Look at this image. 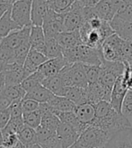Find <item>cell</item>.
<instances>
[{
  "label": "cell",
  "instance_id": "1",
  "mask_svg": "<svg viewBox=\"0 0 132 148\" xmlns=\"http://www.w3.org/2000/svg\"><path fill=\"white\" fill-rule=\"evenodd\" d=\"M62 56L69 64L81 63L90 66H102L104 60L102 48L81 45L70 49H62Z\"/></svg>",
  "mask_w": 132,
  "mask_h": 148
},
{
  "label": "cell",
  "instance_id": "2",
  "mask_svg": "<svg viewBox=\"0 0 132 148\" xmlns=\"http://www.w3.org/2000/svg\"><path fill=\"white\" fill-rule=\"evenodd\" d=\"M113 134L95 125H89L70 148H104Z\"/></svg>",
  "mask_w": 132,
  "mask_h": 148
},
{
  "label": "cell",
  "instance_id": "3",
  "mask_svg": "<svg viewBox=\"0 0 132 148\" xmlns=\"http://www.w3.org/2000/svg\"><path fill=\"white\" fill-rule=\"evenodd\" d=\"M92 125L100 127L106 132L111 134H114L119 130L125 129V128L131 127L129 120L126 118L122 113L116 111L114 108L100 118H95Z\"/></svg>",
  "mask_w": 132,
  "mask_h": 148
},
{
  "label": "cell",
  "instance_id": "4",
  "mask_svg": "<svg viewBox=\"0 0 132 148\" xmlns=\"http://www.w3.org/2000/svg\"><path fill=\"white\" fill-rule=\"evenodd\" d=\"M84 5L79 1H75L65 12H64V32L78 30L84 24Z\"/></svg>",
  "mask_w": 132,
  "mask_h": 148
},
{
  "label": "cell",
  "instance_id": "5",
  "mask_svg": "<svg viewBox=\"0 0 132 148\" xmlns=\"http://www.w3.org/2000/svg\"><path fill=\"white\" fill-rule=\"evenodd\" d=\"M33 0H17L11 5V16L15 23L23 28L32 25L31 9Z\"/></svg>",
  "mask_w": 132,
  "mask_h": 148
},
{
  "label": "cell",
  "instance_id": "6",
  "mask_svg": "<svg viewBox=\"0 0 132 148\" xmlns=\"http://www.w3.org/2000/svg\"><path fill=\"white\" fill-rule=\"evenodd\" d=\"M128 5L122 0H100L93 8L98 17L110 22L118 13L123 10Z\"/></svg>",
  "mask_w": 132,
  "mask_h": 148
},
{
  "label": "cell",
  "instance_id": "7",
  "mask_svg": "<svg viewBox=\"0 0 132 148\" xmlns=\"http://www.w3.org/2000/svg\"><path fill=\"white\" fill-rule=\"evenodd\" d=\"M124 40L117 34L109 36L102 45V52L104 60L107 61H121V49Z\"/></svg>",
  "mask_w": 132,
  "mask_h": 148
},
{
  "label": "cell",
  "instance_id": "8",
  "mask_svg": "<svg viewBox=\"0 0 132 148\" xmlns=\"http://www.w3.org/2000/svg\"><path fill=\"white\" fill-rule=\"evenodd\" d=\"M42 27L45 38L56 37L57 35L64 32V14L49 9L43 18Z\"/></svg>",
  "mask_w": 132,
  "mask_h": 148
},
{
  "label": "cell",
  "instance_id": "9",
  "mask_svg": "<svg viewBox=\"0 0 132 148\" xmlns=\"http://www.w3.org/2000/svg\"><path fill=\"white\" fill-rule=\"evenodd\" d=\"M31 27L32 25H30V27H24L23 28H19L11 32L7 36H5L0 41V45L14 50L16 52L24 44L30 43Z\"/></svg>",
  "mask_w": 132,
  "mask_h": 148
},
{
  "label": "cell",
  "instance_id": "10",
  "mask_svg": "<svg viewBox=\"0 0 132 148\" xmlns=\"http://www.w3.org/2000/svg\"><path fill=\"white\" fill-rule=\"evenodd\" d=\"M79 31L83 45L94 48H102V45L105 39L100 32V29L91 28L88 22L85 21L80 27Z\"/></svg>",
  "mask_w": 132,
  "mask_h": 148
},
{
  "label": "cell",
  "instance_id": "11",
  "mask_svg": "<svg viewBox=\"0 0 132 148\" xmlns=\"http://www.w3.org/2000/svg\"><path fill=\"white\" fill-rule=\"evenodd\" d=\"M68 64L69 63L64 57V56H62L59 57H56V58L48 59L46 62H45L43 65L39 66L37 71L42 75L43 79H45L47 77L58 75Z\"/></svg>",
  "mask_w": 132,
  "mask_h": 148
},
{
  "label": "cell",
  "instance_id": "12",
  "mask_svg": "<svg viewBox=\"0 0 132 148\" xmlns=\"http://www.w3.org/2000/svg\"><path fill=\"white\" fill-rule=\"evenodd\" d=\"M5 77V86L21 85L26 78L27 75L24 69V66L17 63H7L5 69L3 72Z\"/></svg>",
  "mask_w": 132,
  "mask_h": 148
},
{
  "label": "cell",
  "instance_id": "13",
  "mask_svg": "<svg viewBox=\"0 0 132 148\" xmlns=\"http://www.w3.org/2000/svg\"><path fill=\"white\" fill-rule=\"evenodd\" d=\"M129 91L128 86H126V84L123 79V75L118 76L117 79L114 86L112 88L111 92V97H110V105L111 106L115 109L116 111L121 113L122 105L125 99V96Z\"/></svg>",
  "mask_w": 132,
  "mask_h": 148
},
{
  "label": "cell",
  "instance_id": "14",
  "mask_svg": "<svg viewBox=\"0 0 132 148\" xmlns=\"http://www.w3.org/2000/svg\"><path fill=\"white\" fill-rule=\"evenodd\" d=\"M104 148H132V127L115 133Z\"/></svg>",
  "mask_w": 132,
  "mask_h": 148
},
{
  "label": "cell",
  "instance_id": "15",
  "mask_svg": "<svg viewBox=\"0 0 132 148\" xmlns=\"http://www.w3.org/2000/svg\"><path fill=\"white\" fill-rule=\"evenodd\" d=\"M56 134L64 148H70L75 144L80 136V134L73 127L62 122L56 130Z\"/></svg>",
  "mask_w": 132,
  "mask_h": 148
},
{
  "label": "cell",
  "instance_id": "16",
  "mask_svg": "<svg viewBox=\"0 0 132 148\" xmlns=\"http://www.w3.org/2000/svg\"><path fill=\"white\" fill-rule=\"evenodd\" d=\"M49 58L40 51H37L34 48H31L29 53L24 63V69L26 71L27 76L36 72L39 66L46 62Z\"/></svg>",
  "mask_w": 132,
  "mask_h": 148
},
{
  "label": "cell",
  "instance_id": "17",
  "mask_svg": "<svg viewBox=\"0 0 132 148\" xmlns=\"http://www.w3.org/2000/svg\"><path fill=\"white\" fill-rule=\"evenodd\" d=\"M74 113L78 119L85 125H91L95 120L96 116V107L95 104L88 101L83 104L76 106Z\"/></svg>",
  "mask_w": 132,
  "mask_h": 148
},
{
  "label": "cell",
  "instance_id": "18",
  "mask_svg": "<svg viewBox=\"0 0 132 148\" xmlns=\"http://www.w3.org/2000/svg\"><path fill=\"white\" fill-rule=\"evenodd\" d=\"M87 93L89 101L95 105L100 101H110L111 92L105 89L99 82L89 84L87 86Z\"/></svg>",
  "mask_w": 132,
  "mask_h": 148
},
{
  "label": "cell",
  "instance_id": "19",
  "mask_svg": "<svg viewBox=\"0 0 132 148\" xmlns=\"http://www.w3.org/2000/svg\"><path fill=\"white\" fill-rule=\"evenodd\" d=\"M55 38L62 49H70L83 45L80 36L79 29L70 32H62L56 36Z\"/></svg>",
  "mask_w": 132,
  "mask_h": 148
},
{
  "label": "cell",
  "instance_id": "20",
  "mask_svg": "<svg viewBox=\"0 0 132 148\" xmlns=\"http://www.w3.org/2000/svg\"><path fill=\"white\" fill-rule=\"evenodd\" d=\"M110 24L115 34L119 37L126 41H132V22L125 21L118 16H115Z\"/></svg>",
  "mask_w": 132,
  "mask_h": 148
},
{
  "label": "cell",
  "instance_id": "21",
  "mask_svg": "<svg viewBox=\"0 0 132 148\" xmlns=\"http://www.w3.org/2000/svg\"><path fill=\"white\" fill-rule=\"evenodd\" d=\"M49 10L46 0H33L31 9L32 25H43V18Z\"/></svg>",
  "mask_w": 132,
  "mask_h": 148
},
{
  "label": "cell",
  "instance_id": "22",
  "mask_svg": "<svg viewBox=\"0 0 132 148\" xmlns=\"http://www.w3.org/2000/svg\"><path fill=\"white\" fill-rule=\"evenodd\" d=\"M61 96H64L69 100H71L72 103H74L75 106L89 101L87 88H81L77 86H65Z\"/></svg>",
  "mask_w": 132,
  "mask_h": 148
},
{
  "label": "cell",
  "instance_id": "23",
  "mask_svg": "<svg viewBox=\"0 0 132 148\" xmlns=\"http://www.w3.org/2000/svg\"><path fill=\"white\" fill-rule=\"evenodd\" d=\"M30 44L31 48H34L40 52H43L45 44V35L43 27L41 25H32L30 32Z\"/></svg>",
  "mask_w": 132,
  "mask_h": 148
},
{
  "label": "cell",
  "instance_id": "24",
  "mask_svg": "<svg viewBox=\"0 0 132 148\" xmlns=\"http://www.w3.org/2000/svg\"><path fill=\"white\" fill-rule=\"evenodd\" d=\"M56 112H74L76 107L74 103L64 96L53 95L47 102Z\"/></svg>",
  "mask_w": 132,
  "mask_h": 148
},
{
  "label": "cell",
  "instance_id": "25",
  "mask_svg": "<svg viewBox=\"0 0 132 148\" xmlns=\"http://www.w3.org/2000/svg\"><path fill=\"white\" fill-rule=\"evenodd\" d=\"M54 113L59 117L62 123L71 125L80 134L88 127V125H85L78 119V117L76 116V114H75L74 112H56V111H54Z\"/></svg>",
  "mask_w": 132,
  "mask_h": 148
},
{
  "label": "cell",
  "instance_id": "26",
  "mask_svg": "<svg viewBox=\"0 0 132 148\" xmlns=\"http://www.w3.org/2000/svg\"><path fill=\"white\" fill-rule=\"evenodd\" d=\"M20 27L15 23L11 16V10L9 9L5 14L0 18V41L5 36H7L11 32Z\"/></svg>",
  "mask_w": 132,
  "mask_h": 148
},
{
  "label": "cell",
  "instance_id": "27",
  "mask_svg": "<svg viewBox=\"0 0 132 148\" xmlns=\"http://www.w3.org/2000/svg\"><path fill=\"white\" fill-rule=\"evenodd\" d=\"M17 136H18L19 141L26 148H29L35 144H38V142H37L36 130L26 125H24L20 129V131L18 132Z\"/></svg>",
  "mask_w": 132,
  "mask_h": 148
},
{
  "label": "cell",
  "instance_id": "28",
  "mask_svg": "<svg viewBox=\"0 0 132 148\" xmlns=\"http://www.w3.org/2000/svg\"><path fill=\"white\" fill-rule=\"evenodd\" d=\"M53 95V94L48 90L46 87H45L43 85H40L32 91L26 93V96L24 98H29L35 100L38 103H47L49 99Z\"/></svg>",
  "mask_w": 132,
  "mask_h": 148
},
{
  "label": "cell",
  "instance_id": "29",
  "mask_svg": "<svg viewBox=\"0 0 132 148\" xmlns=\"http://www.w3.org/2000/svg\"><path fill=\"white\" fill-rule=\"evenodd\" d=\"M42 85L56 95H62V93L65 87L62 77L59 74L54 76L47 77V78L43 79Z\"/></svg>",
  "mask_w": 132,
  "mask_h": 148
},
{
  "label": "cell",
  "instance_id": "30",
  "mask_svg": "<svg viewBox=\"0 0 132 148\" xmlns=\"http://www.w3.org/2000/svg\"><path fill=\"white\" fill-rule=\"evenodd\" d=\"M43 54H45L49 59L56 58L62 56V48L60 46L58 41L55 37L45 38V48H43Z\"/></svg>",
  "mask_w": 132,
  "mask_h": 148
},
{
  "label": "cell",
  "instance_id": "31",
  "mask_svg": "<svg viewBox=\"0 0 132 148\" xmlns=\"http://www.w3.org/2000/svg\"><path fill=\"white\" fill-rule=\"evenodd\" d=\"M1 95L8 98L10 101H15L18 99H24L26 92L24 91L21 85H9L5 86Z\"/></svg>",
  "mask_w": 132,
  "mask_h": 148
},
{
  "label": "cell",
  "instance_id": "32",
  "mask_svg": "<svg viewBox=\"0 0 132 148\" xmlns=\"http://www.w3.org/2000/svg\"><path fill=\"white\" fill-rule=\"evenodd\" d=\"M43 81V77L38 71H36L33 74H31L30 75H28L26 78L22 82L21 86L24 88V91L28 93L38 86L42 85Z\"/></svg>",
  "mask_w": 132,
  "mask_h": 148
},
{
  "label": "cell",
  "instance_id": "33",
  "mask_svg": "<svg viewBox=\"0 0 132 148\" xmlns=\"http://www.w3.org/2000/svg\"><path fill=\"white\" fill-rule=\"evenodd\" d=\"M2 133V145L3 146L7 148H13L19 142L17 134L10 130L8 127H4L1 129Z\"/></svg>",
  "mask_w": 132,
  "mask_h": 148
},
{
  "label": "cell",
  "instance_id": "34",
  "mask_svg": "<svg viewBox=\"0 0 132 148\" xmlns=\"http://www.w3.org/2000/svg\"><path fill=\"white\" fill-rule=\"evenodd\" d=\"M60 124H61V121L55 113H51V114H48L42 116L41 126L47 128V129L51 131L56 132Z\"/></svg>",
  "mask_w": 132,
  "mask_h": 148
},
{
  "label": "cell",
  "instance_id": "35",
  "mask_svg": "<svg viewBox=\"0 0 132 148\" xmlns=\"http://www.w3.org/2000/svg\"><path fill=\"white\" fill-rule=\"evenodd\" d=\"M23 119L26 125L32 127L34 129H36V128H38L41 125L42 115L38 110H36L34 112L24 113Z\"/></svg>",
  "mask_w": 132,
  "mask_h": 148
},
{
  "label": "cell",
  "instance_id": "36",
  "mask_svg": "<svg viewBox=\"0 0 132 148\" xmlns=\"http://www.w3.org/2000/svg\"><path fill=\"white\" fill-rule=\"evenodd\" d=\"M76 0H48L49 9L53 10L57 13L65 12Z\"/></svg>",
  "mask_w": 132,
  "mask_h": 148
},
{
  "label": "cell",
  "instance_id": "37",
  "mask_svg": "<svg viewBox=\"0 0 132 148\" xmlns=\"http://www.w3.org/2000/svg\"><path fill=\"white\" fill-rule=\"evenodd\" d=\"M84 70L86 77L89 84L96 83L100 79V72H102V67L100 66H90V65H84Z\"/></svg>",
  "mask_w": 132,
  "mask_h": 148
},
{
  "label": "cell",
  "instance_id": "38",
  "mask_svg": "<svg viewBox=\"0 0 132 148\" xmlns=\"http://www.w3.org/2000/svg\"><path fill=\"white\" fill-rule=\"evenodd\" d=\"M22 100L18 99L12 101L11 105L9 106V111L11 114V118L13 119H21L23 118V109H22Z\"/></svg>",
  "mask_w": 132,
  "mask_h": 148
},
{
  "label": "cell",
  "instance_id": "39",
  "mask_svg": "<svg viewBox=\"0 0 132 148\" xmlns=\"http://www.w3.org/2000/svg\"><path fill=\"white\" fill-rule=\"evenodd\" d=\"M40 103L35 100L29 99V98H24L22 100V109L23 113H29L38 110Z\"/></svg>",
  "mask_w": 132,
  "mask_h": 148
},
{
  "label": "cell",
  "instance_id": "40",
  "mask_svg": "<svg viewBox=\"0 0 132 148\" xmlns=\"http://www.w3.org/2000/svg\"><path fill=\"white\" fill-rule=\"evenodd\" d=\"M11 114L8 108L0 109V129H3L4 127L7 126L8 122L10 121Z\"/></svg>",
  "mask_w": 132,
  "mask_h": 148
},
{
  "label": "cell",
  "instance_id": "41",
  "mask_svg": "<svg viewBox=\"0 0 132 148\" xmlns=\"http://www.w3.org/2000/svg\"><path fill=\"white\" fill-rule=\"evenodd\" d=\"M40 145L42 146V148H64L57 137V134H55L53 137L47 140L46 142L41 144Z\"/></svg>",
  "mask_w": 132,
  "mask_h": 148
},
{
  "label": "cell",
  "instance_id": "42",
  "mask_svg": "<svg viewBox=\"0 0 132 148\" xmlns=\"http://www.w3.org/2000/svg\"><path fill=\"white\" fill-rule=\"evenodd\" d=\"M11 4H8L7 2H1L0 3V18H1L5 13H7L11 8Z\"/></svg>",
  "mask_w": 132,
  "mask_h": 148
},
{
  "label": "cell",
  "instance_id": "43",
  "mask_svg": "<svg viewBox=\"0 0 132 148\" xmlns=\"http://www.w3.org/2000/svg\"><path fill=\"white\" fill-rule=\"evenodd\" d=\"M12 101H10L8 98H7L4 95H0V109H4V108H8L9 106L11 105Z\"/></svg>",
  "mask_w": 132,
  "mask_h": 148
},
{
  "label": "cell",
  "instance_id": "44",
  "mask_svg": "<svg viewBox=\"0 0 132 148\" xmlns=\"http://www.w3.org/2000/svg\"><path fill=\"white\" fill-rule=\"evenodd\" d=\"M77 1L81 3L84 6H94L100 0H77Z\"/></svg>",
  "mask_w": 132,
  "mask_h": 148
},
{
  "label": "cell",
  "instance_id": "45",
  "mask_svg": "<svg viewBox=\"0 0 132 148\" xmlns=\"http://www.w3.org/2000/svg\"><path fill=\"white\" fill-rule=\"evenodd\" d=\"M5 86V77L4 73H0V90H2Z\"/></svg>",
  "mask_w": 132,
  "mask_h": 148
},
{
  "label": "cell",
  "instance_id": "46",
  "mask_svg": "<svg viewBox=\"0 0 132 148\" xmlns=\"http://www.w3.org/2000/svg\"><path fill=\"white\" fill-rule=\"evenodd\" d=\"M5 65H7V63H5L3 61L0 60V73H3L5 69Z\"/></svg>",
  "mask_w": 132,
  "mask_h": 148
},
{
  "label": "cell",
  "instance_id": "47",
  "mask_svg": "<svg viewBox=\"0 0 132 148\" xmlns=\"http://www.w3.org/2000/svg\"><path fill=\"white\" fill-rule=\"evenodd\" d=\"M13 148H26V147L24 146V145L20 142V141H19V142H18V143L16 145V146H14Z\"/></svg>",
  "mask_w": 132,
  "mask_h": 148
},
{
  "label": "cell",
  "instance_id": "48",
  "mask_svg": "<svg viewBox=\"0 0 132 148\" xmlns=\"http://www.w3.org/2000/svg\"><path fill=\"white\" fill-rule=\"evenodd\" d=\"M16 1H17V0H4V2H7L8 4H11V5H13Z\"/></svg>",
  "mask_w": 132,
  "mask_h": 148
},
{
  "label": "cell",
  "instance_id": "49",
  "mask_svg": "<svg viewBox=\"0 0 132 148\" xmlns=\"http://www.w3.org/2000/svg\"><path fill=\"white\" fill-rule=\"evenodd\" d=\"M29 148H42V146L39 145V144H35V145H32L31 147H29Z\"/></svg>",
  "mask_w": 132,
  "mask_h": 148
},
{
  "label": "cell",
  "instance_id": "50",
  "mask_svg": "<svg viewBox=\"0 0 132 148\" xmlns=\"http://www.w3.org/2000/svg\"><path fill=\"white\" fill-rule=\"evenodd\" d=\"M122 1H124L125 3H127L129 5H132V0H122Z\"/></svg>",
  "mask_w": 132,
  "mask_h": 148
},
{
  "label": "cell",
  "instance_id": "51",
  "mask_svg": "<svg viewBox=\"0 0 132 148\" xmlns=\"http://www.w3.org/2000/svg\"><path fill=\"white\" fill-rule=\"evenodd\" d=\"M2 145V133H1V129H0V145Z\"/></svg>",
  "mask_w": 132,
  "mask_h": 148
},
{
  "label": "cell",
  "instance_id": "52",
  "mask_svg": "<svg viewBox=\"0 0 132 148\" xmlns=\"http://www.w3.org/2000/svg\"><path fill=\"white\" fill-rule=\"evenodd\" d=\"M0 148H7V147H5V146H3V145H0Z\"/></svg>",
  "mask_w": 132,
  "mask_h": 148
},
{
  "label": "cell",
  "instance_id": "53",
  "mask_svg": "<svg viewBox=\"0 0 132 148\" xmlns=\"http://www.w3.org/2000/svg\"><path fill=\"white\" fill-rule=\"evenodd\" d=\"M1 94H2V90H0V95H1Z\"/></svg>",
  "mask_w": 132,
  "mask_h": 148
},
{
  "label": "cell",
  "instance_id": "54",
  "mask_svg": "<svg viewBox=\"0 0 132 148\" xmlns=\"http://www.w3.org/2000/svg\"><path fill=\"white\" fill-rule=\"evenodd\" d=\"M1 2H4V0H0V3H1Z\"/></svg>",
  "mask_w": 132,
  "mask_h": 148
},
{
  "label": "cell",
  "instance_id": "55",
  "mask_svg": "<svg viewBox=\"0 0 132 148\" xmlns=\"http://www.w3.org/2000/svg\"><path fill=\"white\" fill-rule=\"evenodd\" d=\"M46 1H48V0H46Z\"/></svg>",
  "mask_w": 132,
  "mask_h": 148
}]
</instances>
